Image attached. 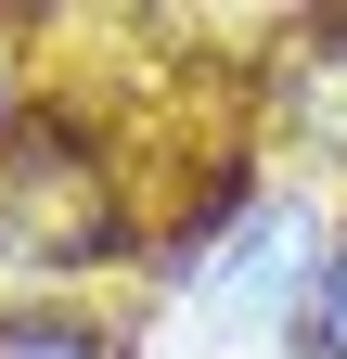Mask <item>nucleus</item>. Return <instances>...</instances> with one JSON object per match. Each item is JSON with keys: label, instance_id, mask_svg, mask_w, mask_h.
<instances>
[{"label": "nucleus", "instance_id": "5", "mask_svg": "<svg viewBox=\"0 0 347 359\" xmlns=\"http://www.w3.org/2000/svg\"><path fill=\"white\" fill-rule=\"evenodd\" d=\"M0 142H13V52H0Z\"/></svg>", "mask_w": 347, "mask_h": 359}, {"label": "nucleus", "instance_id": "1", "mask_svg": "<svg viewBox=\"0 0 347 359\" xmlns=\"http://www.w3.org/2000/svg\"><path fill=\"white\" fill-rule=\"evenodd\" d=\"M129 231L116 205V167L77 142V128H13L0 142V269H103Z\"/></svg>", "mask_w": 347, "mask_h": 359}, {"label": "nucleus", "instance_id": "4", "mask_svg": "<svg viewBox=\"0 0 347 359\" xmlns=\"http://www.w3.org/2000/svg\"><path fill=\"white\" fill-rule=\"evenodd\" d=\"M309 359H347V231H334V257H322V295H309Z\"/></svg>", "mask_w": 347, "mask_h": 359}, {"label": "nucleus", "instance_id": "2", "mask_svg": "<svg viewBox=\"0 0 347 359\" xmlns=\"http://www.w3.org/2000/svg\"><path fill=\"white\" fill-rule=\"evenodd\" d=\"M322 257H334V231H322L309 193H257V205H232L219 231L181 257V295L206 321H232V334H283V321H309Z\"/></svg>", "mask_w": 347, "mask_h": 359}, {"label": "nucleus", "instance_id": "3", "mask_svg": "<svg viewBox=\"0 0 347 359\" xmlns=\"http://www.w3.org/2000/svg\"><path fill=\"white\" fill-rule=\"evenodd\" d=\"M0 359H129V346L77 308H0Z\"/></svg>", "mask_w": 347, "mask_h": 359}]
</instances>
